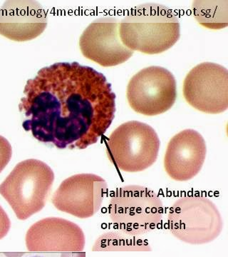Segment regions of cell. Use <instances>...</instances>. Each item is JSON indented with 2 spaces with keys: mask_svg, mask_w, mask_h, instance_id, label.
<instances>
[{
  "mask_svg": "<svg viewBox=\"0 0 228 257\" xmlns=\"http://www.w3.org/2000/svg\"><path fill=\"white\" fill-rule=\"evenodd\" d=\"M20 111L24 130L60 150H84L99 141L114 119L116 95L104 74L78 62H58L29 79Z\"/></svg>",
  "mask_w": 228,
  "mask_h": 257,
  "instance_id": "obj_1",
  "label": "cell"
},
{
  "mask_svg": "<svg viewBox=\"0 0 228 257\" xmlns=\"http://www.w3.org/2000/svg\"><path fill=\"white\" fill-rule=\"evenodd\" d=\"M119 35L132 51L155 55L171 48L180 38V23L167 7L146 3L131 9L121 20Z\"/></svg>",
  "mask_w": 228,
  "mask_h": 257,
  "instance_id": "obj_2",
  "label": "cell"
},
{
  "mask_svg": "<svg viewBox=\"0 0 228 257\" xmlns=\"http://www.w3.org/2000/svg\"><path fill=\"white\" fill-rule=\"evenodd\" d=\"M55 178L53 170L45 162L23 161L0 184V194L18 219L26 220L45 207Z\"/></svg>",
  "mask_w": 228,
  "mask_h": 257,
  "instance_id": "obj_3",
  "label": "cell"
},
{
  "mask_svg": "<svg viewBox=\"0 0 228 257\" xmlns=\"http://www.w3.org/2000/svg\"><path fill=\"white\" fill-rule=\"evenodd\" d=\"M110 219L123 232L143 234L158 227L164 207L159 196L139 185H127L115 191L110 200Z\"/></svg>",
  "mask_w": 228,
  "mask_h": 257,
  "instance_id": "obj_4",
  "label": "cell"
},
{
  "mask_svg": "<svg viewBox=\"0 0 228 257\" xmlns=\"http://www.w3.org/2000/svg\"><path fill=\"white\" fill-rule=\"evenodd\" d=\"M160 142L154 128L138 121L120 125L110 135L107 154L110 161L125 172H143L156 162Z\"/></svg>",
  "mask_w": 228,
  "mask_h": 257,
  "instance_id": "obj_5",
  "label": "cell"
},
{
  "mask_svg": "<svg viewBox=\"0 0 228 257\" xmlns=\"http://www.w3.org/2000/svg\"><path fill=\"white\" fill-rule=\"evenodd\" d=\"M169 229L179 239L191 243L209 242L223 228L217 206L209 198L187 195L175 201L169 209Z\"/></svg>",
  "mask_w": 228,
  "mask_h": 257,
  "instance_id": "obj_6",
  "label": "cell"
},
{
  "mask_svg": "<svg viewBox=\"0 0 228 257\" xmlns=\"http://www.w3.org/2000/svg\"><path fill=\"white\" fill-rule=\"evenodd\" d=\"M176 97L175 77L163 67L153 66L141 69L128 82V103L139 114H163L173 106Z\"/></svg>",
  "mask_w": 228,
  "mask_h": 257,
  "instance_id": "obj_7",
  "label": "cell"
},
{
  "mask_svg": "<svg viewBox=\"0 0 228 257\" xmlns=\"http://www.w3.org/2000/svg\"><path fill=\"white\" fill-rule=\"evenodd\" d=\"M183 95L190 105L202 112L215 114L227 110V69L211 62L198 64L184 80Z\"/></svg>",
  "mask_w": 228,
  "mask_h": 257,
  "instance_id": "obj_8",
  "label": "cell"
},
{
  "mask_svg": "<svg viewBox=\"0 0 228 257\" xmlns=\"http://www.w3.org/2000/svg\"><path fill=\"white\" fill-rule=\"evenodd\" d=\"M107 192V183L100 176L79 174L62 182L52 202L58 210L88 219L100 210Z\"/></svg>",
  "mask_w": 228,
  "mask_h": 257,
  "instance_id": "obj_9",
  "label": "cell"
},
{
  "mask_svg": "<svg viewBox=\"0 0 228 257\" xmlns=\"http://www.w3.org/2000/svg\"><path fill=\"white\" fill-rule=\"evenodd\" d=\"M82 55L102 67H114L126 62L133 51L123 45L119 23L114 18H101L91 23L79 40Z\"/></svg>",
  "mask_w": 228,
  "mask_h": 257,
  "instance_id": "obj_10",
  "label": "cell"
},
{
  "mask_svg": "<svg viewBox=\"0 0 228 257\" xmlns=\"http://www.w3.org/2000/svg\"><path fill=\"white\" fill-rule=\"evenodd\" d=\"M26 246L37 252L82 251L85 236L80 226L58 217H49L35 223L26 234Z\"/></svg>",
  "mask_w": 228,
  "mask_h": 257,
  "instance_id": "obj_11",
  "label": "cell"
},
{
  "mask_svg": "<svg viewBox=\"0 0 228 257\" xmlns=\"http://www.w3.org/2000/svg\"><path fill=\"white\" fill-rule=\"evenodd\" d=\"M207 147L202 135L185 130L169 142L164 157V168L170 178L187 182L200 172L205 162Z\"/></svg>",
  "mask_w": 228,
  "mask_h": 257,
  "instance_id": "obj_12",
  "label": "cell"
},
{
  "mask_svg": "<svg viewBox=\"0 0 228 257\" xmlns=\"http://www.w3.org/2000/svg\"><path fill=\"white\" fill-rule=\"evenodd\" d=\"M47 25V13L38 2L9 0L0 8V35L13 41L37 38Z\"/></svg>",
  "mask_w": 228,
  "mask_h": 257,
  "instance_id": "obj_13",
  "label": "cell"
},
{
  "mask_svg": "<svg viewBox=\"0 0 228 257\" xmlns=\"http://www.w3.org/2000/svg\"><path fill=\"white\" fill-rule=\"evenodd\" d=\"M192 10L195 20L206 28L220 30L227 26V1H195Z\"/></svg>",
  "mask_w": 228,
  "mask_h": 257,
  "instance_id": "obj_14",
  "label": "cell"
},
{
  "mask_svg": "<svg viewBox=\"0 0 228 257\" xmlns=\"http://www.w3.org/2000/svg\"><path fill=\"white\" fill-rule=\"evenodd\" d=\"M13 155L11 145L6 138L0 135V173L9 164Z\"/></svg>",
  "mask_w": 228,
  "mask_h": 257,
  "instance_id": "obj_15",
  "label": "cell"
},
{
  "mask_svg": "<svg viewBox=\"0 0 228 257\" xmlns=\"http://www.w3.org/2000/svg\"><path fill=\"white\" fill-rule=\"evenodd\" d=\"M11 227V221L8 214L0 206V240L8 235Z\"/></svg>",
  "mask_w": 228,
  "mask_h": 257,
  "instance_id": "obj_16",
  "label": "cell"
},
{
  "mask_svg": "<svg viewBox=\"0 0 228 257\" xmlns=\"http://www.w3.org/2000/svg\"><path fill=\"white\" fill-rule=\"evenodd\" d=\"M30 257H45L42 256H30Z\"/></svg>",
  "mask_w": 228,
  "mask_h": 257,
  "instance_id": "obj_17",
  "label": "cell"
}]
</instances>
